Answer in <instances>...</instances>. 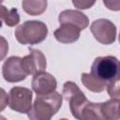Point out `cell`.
Masks as SVG:
<instances>
[{
    "mask_svg": "<svg viewBox=\"0 0 120 120\" xmlns=\"http://www.w3.org/2000/svg\"><path fill=\"white\" fill-rule=\"evenodd\" d=\"M62 102L63 96L56 91L46 95H37L27 116L32 120H49L59 111Z\"/></svg>",
    "mask_w": 120,
    "mask_h": 120,
    "instance_id": "obj_1",
    "label": "cell"
},
{
    "mask_svg": "<svg viewBox=\"0 0 120 120\" xmlns=\"http://www.w3.org/2000/svg\"><path fill=\"white\" fill-rule=\"evenodd\" d=\"M14 35L19 43L35 45L45 40L48 35V27L40 21H25L16 28Z\"/></svg>",
    "mask_w": 120,
    "mask_h": 120,
    "instance_id": "obj_2",
    "label": "cell"
},
{
    "mask_svg": "<svg viewBox=\"0 0 120 120\" xmlns=\"http://www.w3.org/2000/svg\"><path fill=\"white\" fill-rule=\"evenodd\" d=\"M63 98L68 101L71 114L74 118L82 120V112L89 103L85 95L73 82H66L63 86Z\"/></svg>",
    "mask_w": 120,
    "mask_h": 120,
    "instance_id": "obj_3",
    "label": "cell"
},
{
    "mask_svg": "<svg viewBox=\"0 0 120 120\" xmlns=\"http://www.w3.org/2000/svg\"><path fill=\"white\" fill-rule=\"evenodd\" d=\"M120 62L115 56L106 55L97 57L91 67V73L98 79L109 82L117 78Z\"/></svg>",
    "mask_w": 120,
    "mask_h": 120,
    "instance_id": "obj_4",
    "label": "cell"
},
{
    "mask_svg": "<svg viewBox=\"0 0 120 120\" xmlns=\"http://www.w3.org/2000/svg\"><path fill=\"white\" fill-rule=\"evenodd\" d=\"M33 93L30 89L22 86L12 87L8 95V107L20 113H28L32 109Z\"/></svg>",
    "mask_w": 120,
    "mask_h": 120,
    "instance_id": "obj_5",
    "label": "cell"
},
{
    "mask_svg": "<svg viewBox=\"0 0 120 120\" xmlns=\"http://www.w3.org/2000/svg\"><path fill=\"white\" fill-rule=\"evenodd\" d=\"M90 30L99 43L104 45H110L115 41L116 38V26L108 19H98L95 20Z\"/></svg>",
    "mask_w": 120,
    "mask_h": 120,
    "instance_id": "obj_6",
    "label": "cell"
},
{
    "mask_svg": "<svg viewBox=\"0 0 120 120\" xmlns=\"http://www.w3.org/2000/svg\"><path fill=\"white\" fill-rule=\"evenodd\" d=\"M22 66L27 75H35L45 71L47 61L44 53L38 49H30L29 54L22 58Z\"/></svg>",
    "mask_w": 120,
    "mask_h": 120,
    "instance_id": "obj_7",
    "label": "cell"
},
{
    "mask_svg": "<svg viewBox=\"0 0 120 120\" xmlns=\"http://www.w3.org/2000/svg\"><path fill=\"white\" fill-rule=\"evenodd\" d=\"M2 75L8 82H22L28 76L22 68V58L19 56H10L4 62Z\"/></svg>",
    "mask_w": 120,
    "mask_h": 120,
    "instance_id": "obj_8",
    "label": "cell"
},
{
    "mask_svg": "<svg viewBox=\"0 0 120 120\" xmlns=\"http://www.w3.org/2000/svg\"><path fill=\"white\" fill-rule=\"evenodd\" d=\"M31 84L37 95H46L56 90L57 81L52 74L42 71L34 75Z\"/></svg>",
    "mask_w": 120,
    "mask_h": 120,
    "instance_id": "obj_9",
    "label": "cell"
},
{
    "mask_svg": "<svg viewBox=\"0 0 120 120\" xmlns=\"http://www.w3.org/2000/svg\"><path fill=\"white\" fill-rule=\"evenodd\" d=\"M58 21L60 24L68 23L75 25L81 31L85 29L89 24L88 17L82 12L75 9H66L60 12L58 16Z\"/></svg>",
    "mask_w": 120,
    "mask_h": 120,
    "instance_id": "obj_10",
    "label": "cell"
},
{
    "mask_svg": "<svg viewBox=\"0 0 120 120\" xmlns=\"http://www.w3.org/2000/svg\"><path fill=\"white\" fill-rule=\"evenodd\" d=\"M81 30L76 27L75 25L64 23L60 24V26L55 29L53 32V36L57 41L60 43L65 44H70L75 41H77L80 38Z\"/></svg>",
    "mask_w": 120,
    "mask_h": 120,
    "instance_id": "obj_11",
    "label": "cell"
},
{
    "mask_svg": "<svg viewBox=\"0 0 120 120\" xmlns=\"http://www.w3.org/2000/svg\"><path fill=\"white\" fill-rule=\"evenodd\" d=\"M101 110L104 119H120V98H111L105 102H102Z\"/></svg>",
    "mask_w": 120,
    "mask_h": 120,
    "instance_id": "obj_12",
    "label": "cell"
},
{
    "mask_svg": "<svg viewBox=\"0 0 120 120\" xmlns=\"http://www.w3.org/2000/svg\"><path fill=\"white\" fill-rule=\"evenodd\" d=\"M81 81L89 91L94 93H100L104 91L108 84V82L98 79L92 73H82L81 75Z\"/></svg>",
    "mask_w": 120,
    "mask_h": 120,
    "instance_id": "obj_13",
    "label": "cell"
},
{
    "mask_svg": "<svg viewBox=\"0 0 120 120\" xmlns=\"http://www.w3.org/2000/svg\"><path fill=\"white\" fill-rule=\"evenodd\" d=\"M47 0H22V7L24 12L31 16L41 15L47 8Z\"/></svg>",
    "mask_w": 120,
    "mask_h": 120,
    "instance_id": "obj_14",
    "label": "cell"
},
{
    "mask_svg": "<svg viewBox=\"0 0 120 120\" xmlns=\"http://www.w3.org/2000/svg\"><path fill=\"white\" fill-rule=\"evenodd\" d=\"M101 103H94L90 102L85 106L82 115V120H103L104 116L102 114V110H101Z\"/></svg>",
    "mask_w": 120,
    "mask_h": 120,
    "instance_id": "obj_15",
    "label": "cell"
},
{
    "mask_svg": "<svg viewBox=\"0 0 120 120\" xmlns=\"http://www.w3.org/2000/svg\"><path fill=\"white\" fill-rule=\"evenodd\" d=\"M2 22L9 27H13L20 22V15L17 8L8 9L5 6H2Z\"/></svg>",
    "mask_w": 120,
    "mask_h": 120,
    "instance_id": "obj_16",
    "label": "cell"
},
{
    "mask_svg": "<svg viewBox=\"0 0 120 120\" xmlns=\"http://www.w3.org/2000/svg\"><path fill=\"white\" fill-rule=\"evenodd\" d=\"M107 93L112 98H120V79L117 77L107 84Z\"/></svg>",
    "mask_w": 120,
    "mask_h": 120,
    "instance_id": "obj_17",
    "label": "cell"
},
{
    "mask_svg": "<svg viewBox=\"0 0 120 120\" xmlns=\"http://www.w3.org/2000/svg\"><path fill=\"white\" fill-rule=\"evenodd\" d=\"M96 0H72V4L79 9H88L94 6Z\"/></svg>",
    "mask_w": 120,
    "mask_h": 120,
    "instance_id": "obj_18",
    "label": "cell"
},
{
    "mask_svg": "<svg viewBox=\"0 0 120 120\" xmlns=\"http://www.w3.org/2000/svg\"><path fill=\"white\" fill-rule=\"evenodd\" d=\"M103 4L110 10L112 11L120 10V0H103Z\"/></svg>",
    "mask_w": 120,
    "mask_h": 120,
    "instance_id": "obj_19",
    "label": "cell"
},
{
    "mask_svg": "<svg viewBox=\"0 0 120 120\" xmlns=\"http://www.w3.org/2000/svg\"><path fill=\"white\" fill-rule=\"evenodd\" d=\"M117 77L120 79V65H119V71H118V76Z\"/></svg>",
    "mask_w": 120,
    "mask_h": 120,
    "instance_id": "obj_20",
    "label": "cell"
},
{
    "mask_svg": "<svg viewBox=\"0 0 120 120\" xmlns=\"http://www.w3.org/2000/svg\"><path fill=\"white\" fill-rule=\"evenodd\" d=\"M118 39H119V43H120V33H119V38H118Z\"/></svg>",
    "mask_w": 120,
    "mask_h": 120,
    "instance_id": "obj_21",
    "label": "cell"
}]
</instances>
